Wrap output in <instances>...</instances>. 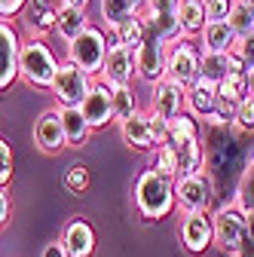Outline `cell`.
Segmentation results:
<instances>
[{"label":"cell","instance_id":"cell-1","mask_svg":"<svg viewBox=\"0 0 254 257\" xmlns=\"http://www.w3.org/2000/svg\"><path fill=\"white\" fill-rule=\"evenodd\" d=\"M135 208L144 220H163L175 208V181L160 175L156 169H144L135 181Z\"/></svg>","mask_w":254,"mask_h":257},{"label":"cell","instance_id":"cell-2","mask_svg":"<svg viewBox=\"0 0 254 257\" xmlns=\"http://www.w3.org/2000/svg\"><path fill=\"white\" fill-rule=\"evenodd\" d=\"M55 74H58V58L52 55V49L46 46V40H37V37L22 40L19 77L28 86H34V89H52Z\"/></svg>","mask_w":254,"mask_h":257},{"label":"cell","instance_id":"cell-3","mask_svg":"<svg viewBox=\"0 0 254 257\" xmlns=\"http://www.w3.org/2000/svg\"><path fill=\"white\" fill-rule=\"evenodd\" d=\"M119 135L132 150H156L169 141V122L153 116L150 110H138L125 122H119Z\"/></svg>","mask_w":254,"mask_h":257},{"label":"cell","instance_id":"cell-4","mask_svg":"<svg viewBox=\"0 0 254 257\" xmlns=\"http://www.w3.org/2000/svg\"><path fill=\"white\" fill-rule=\"evenodd\" d=\"M104 58H107V37H104V28L98 25H89L74 43H68V61L83 68L89 77L101 74Z\"/></svg>","mask_w":254,"mask_h":257},{"label":"cell","instance_id":"cell-5","mask_svg":"<svg viewBox=\"0 0 254 257\" xmlns=\"http://www.w3.org/2000/svg\"><path fill=\"white\" fill-rule=\"evenodd\" d=\"M92 77L83 71V68H77L74 61H58V74H55V80H52V95H55V101H58V107H80L83 104V98L89 95V89H92Z\"/></svg>","mask_w":254,"mask_h":257},{"label":"cell","instance_id":"cell-6","mask_svg":"<svg viewBox=\"0 0 254 257\" xmlns=\"http://www.w3.org/2000/svg\"><path fill=\"white\" fill-rule=\"evenodd\" d=\"M211 202H214V184L205 172L175 181V205L184 208V214H208Z\"/></svg>","mask_w":254,"mask_h":257},{"label":"cell","instance_id":"cell-7","mask_svg":"<svg viewBox=\"0 0 254 257\" xmlns=\"http://www.w3.org/2000/svg\"><path fill=\"white\" fill-rule=\"evenodd\" d=\"M199 49L190 43L187 37L169 46V64H166V77L178 83L181 89H190L199 83Z\"/></svg>","mask_w":254,"mask_h":257},{"label":"cell","instance_id":"cell-8","mask_svg":"<svg viewBox=\"0 0 254 257\" xmlns=\"http://www.w3.org/2000/svg\"><path fill=\"white\" fill-rule=\"evenodd\" d=\"M211 223H214V242L224 248L227 254H239V245H242V236H245V223H248V214L230 202V205H220L214 214H211Z\"/></svg>","mask_w":254,"mask_h":257},{"label":"cell","instance_id":"cell-9","mask_svg":"<svg viewBox=\"0 0 254 257\" xmlns=\"http://www.w3.org/2000/svg\"><path fill=\"white\" fill-rule=\"evenodd\" d=\"M166 64H169V46L147 34L144 46L135 52V77L156 86L160 80H166Z\"/></svg>","mask_w":254,"mask_h":257},{"label":"cell","instance_id":"cell-10","mask_svg":"<svg viewBox=\"0 0 254 257\" xmlns=\"http://www.w3.org/2000/svg\"><path fill=\"white\" fill-rule=\"evenodd\" d=\"M19 52H22V37L16 25L0 19V92L19 80Z\"/></svg>","mask_w":254,"mask_h":257},{"label":"cell","instance_id":"cell-11","mask_svg":"<svg viewBox=\"0 0 254 257\" xmlns=\"http://www.w3.org/2000/svg\"><path fill=\"white\" fill-rule=\"evenodd\" d=\"M184 107H187V89H181V86L172 83L169 77L153 86V92H150V113H153V116L172 122L175 116L184 113Z\"/></svg>","mask_w":254,"mask_h":257},{"label":"cell","instance_id":"cell-12","mask_svg":"<svg viewBox=\"0 0 254 257\" xmlns=\"http://www.w3.org/2000/svg\"><path fill=\"white\" fill-rule=\"evenodd\" d=\"M80 110H83V119H86L92 128L110 125V122H113V89L95 80L92 89H89V95H86L83 104H80Z\"/></svg>","mask_w":254,"mask_h":257},{"label":"cell","instance_id":"cell-13","mask_svg":"<svg viewBox=\"0 0 254 257\" xmlns=\"http://www.w3.org/2000/svg\"><path fill=\"white\" fill-rule=\"evenodd\" d=\"M132 80H135V52L122 49V46L110 49L104 58V68L98 74V83L110 89H125V86H132Z\"/></svg>","mask_w":254,"mask_h":257},{"label":"cell","instance_id":"cell-14","mask_svg":"<svg viewBox=\"0 0 254 257\" xmlns=\"http://www.w3.org/2000/svg\"><path fill=\"white\" fill-rule=\"evenodd\" d=\"M214 242V223L208 214H184L181 220V245L190 254H205Z\"/></svg>","mask_w":254,"mask_h":257},{"label":"cell","instance_id":"cell-15","mask_svg":"<svg viewBox=\"0 0 254 257\" xmlns=\"http://www.w3.org/2000/svg\"><path fill=\"white\" fill-rule=\"evenodd\" d=\"M55 19H58L55 0H28L25 10H22V22L28 28V34L37 37V40H43L46 34L55 31Z\"/></svg>","mask_w":254,"mask_h":257},{"label":"cell","instance_id":"cell-16","mask_svg":"<svg viewBox=\"0 0 254 257\" xmlns=\"http://www.w3.org/2000/svg\"><path fill=\"white\" fill-rule=\"evenodd\" d=\"M230 71H245V64H242V58L236 52H202L199 55V80L202 83L220 86Z\"/></svg>","mask_w":254,"mask_h":257},{"label":"cell","instance_id":"cell-17","mask_svg":"<svg viewBox=\"0 0 254 257\" xmlns=\"http://www.w3.org/2000/svg\"><path fill=\"white\" fill-rule=\"evenodd\" d=\"M61 248L68 251V257H92L95 251V230L86 217H74L61 230Z\"/></svg>","mask_w":254,"mask_h":257},{"label":"cell","instance_id":"cell-18","mask_svg":"<svg viewBox=\"0 0 254 257\" xmlns=\"http://www.w3.org/2000/svg\"><path fill=\"white\" fill-rule=\"evenodd\" d=\"M34 141H37V147H40L43 153H58L61 147H68L65 128H61V116H58V107L40 113V119L34 122Z\"/></svg>","mask_w":254,"mask_h":257},{"label":"cell","instance_id":"cell-19","mask_svg":"<svg viewBox=\"0 0 254 257\" xmlns=\"http://www.w3.org/2000/svg\"><path fill=\"white\" fill-rule=\"evenodd\" d=\"M214 101H217V86L199 80L196 86L187 89V107H184V110L193 116V119L211 122V116H214Z\"/></svg>","mask_w":254,"mask_h":257},{"label":"cell","instance_id":"cell-20","mask_svg":"<svg viewBox=\"0 0 254 257\" xmlns=\"http://www.w3.org/2000/svg\"><path fill=\"white\" fill-rule=\"evenodd\" d=\"M58 116H61V128H65L68 147H86V141L92 135V125L83 119V110L80 107H58Z\"/></svg>","mask_w":254,"mask_h":257},{"label":"cell","instance_id":"cell-21","mask_svg":"<svg viewBox=\"0 0 254 257\" xmlns=\"http://www.w3.org/2000/svg\"><path fill=\"white\" fill-rule=\"evenodd\" d=\"M199 37H202V52H233L236 46V34L230 22H205Z\"/></svg>","mask_w":254,"mask_h":257},{"label":"cell","instance_id":"cell-22","mask_svg":"<svg viewBox=\"0 0 254 257\" xmlns=\"http://www.w3.org/2000/svg\"><path fill=\"white\" fill-rule=\"evenodd\" d=\"M89 28V19H86V10H77V7H58V19H55V34L65 40V43H74L83 31Z\"/></svg>","mask_w":254,"mask_h":257},{"label":"cell","instance_id":"cell-23","mask_svg":"<svg viewBox=\"0 0 254 257\" xmlns=\"http://www.w3.org/2000/svg\"><path fill=\"white\" fill-rule=\"evenodd\" d=\"M175 150H178V178H187V175L202 172V166H205V150H202V141L199 138L181 141V144H175Z\"/></svg>","mask_w":254,"mask_h":257},{"label":"cell","instance_id":"cell-24","mask_svg":"<svg viewBox=\"0 0 254 257\" xmlns=\"http://www.w3.org/2000/svg\"><path fill=\"white\" fill-rule=\"evenodd\" d=\"M107 28L116 31L119 46L129 49V52H138L144 46V40H147V22H144V16H132V19H125L119 25H107Z\"/></svg>","mask_w":254,"mask_h":257},{"label":"cell","instance_id":"cell-25","mask_svg":"<svg viewBox=\"0 0 254 257\" xmlns=\"http://www.w3.org/2000/svg\"><path fill=\"white\" fill-rule=\"evenodd\" d=\"M144 0H98V13L107 25H119L132 16H141Z\"/></svg>","mask_w":254,"mask_h":257},{"label":"cell","instance_id":"cell-26","mask_svg":"<svg viewBox=\"0 0 254 257\" xmlns=\"http://www.w3.org/2000/svg\"><path fill=\"white\" fill-rule=\"evenodd\" d=\"M178 22H181L187 37L202 34V28H205V0H181Z\"/></svg>","mask_w":254,"mask_h":257},{"label":"cell","instance_id":"cell-27","mask_svg":"<svg viewBox=\"0 0 254 257\" xmlns=\"http://www.w3.org/2000/svg\"><path fill=\"white\" fill-rule=\"evenodd\" d=\"M150 169H156L160 175L178 181V150H175V144L166 141V144H160L156 150H150Z\"/></svg>","mask_w":254,"mask_h":257},{"label":"cell","instance_id":"cell-28","mask_svg":"<svg viewBox=\"0 0 254 257\" xmlns=\"http://www.w3.org/2000/svg\"><path fill=\"white\" fill-rule=\"evenodd\" d=\"M245 214H254V156L245 163V172L236 184V199H233Z\"/></svg>","mask_w":254,"mask_h":257},{"label":"cell","instance_id":"cell-29","mask_svg":"<svg viewBox=\"0 0 254 257\" xmlns=\"http://www.w3.org/2000/svg\"><path fill=\"white\" fill-rule=\"evenodd\" d=\"M227 22H230V28H233L236 40L251 37V34H254V7H248V4H242V0H236V7H233V13H230Z\"/></svg>","mask_w":254,"mask_h":257},{"label":"cell","instance_id":"cell-30","mask_svg":"<svg viewBox=\"0 0 254 257\" xmlns=\"http://www.w3.org/2000/svg\"><path fill=\"white\" fill-rule=\"evenodd\" d=\"M190 138H199V119H193L187 110L169 122V144H181Z\"/></svg>","mask_w":254,"mask_h":257},{"label":"cell","instance_id":"cell-31","mask_svg":"<svg viewBox=\"0 0 254 257\" xmlns=\"http://www.w3.org/2000/svg\"><path fill=\"white\" fill-rule=\"evenodd\" d=\"M138 113V101H135V89L125 86V89H113V119L125 122L129 116Z\"/></svg>","mask_w":254,"mask_h":257},{"label":"cell","instance_id":"cell-32","mask_svg":"<svg viewBox=\"0 0 254 257\" xmlns=\"http://www.w3.org/2000/svg\"><path fill=\"white\" fill-rule=\"evenodd\" d=\"M217 92L227 95V98H233V101L248 98V74H245V71H230L227 80L217 86Z\"/></svg>","mask_w":254,"mask_h":257},{"label":"cell","instance_id":"cell-33","mask_svg":"<svg viewBox=\"0 0 254 257\" xmlns=\"http://www.w3.org/2000/svg\"><path fill=\"white\" fill-rule=\"evenodd\" d=\"M89 184H92V175H89V169L83 163H74L65 172V187H68V193H74V196H83L89 190Z\"/></svg>","mask_w":254,"mask_h":257},{"label":"cell","instance_id":"cell-34","mask_svg":"<svg viewBox=\"0 0 254 257\" xmlns=\"http://www.w3.org/2000/svg\"><path fill=\"white\" fill-rule=\"evenodd\" d=\"M236 0H205V22H227Z\"/></svg>","mask_w":254,"mask_h":257},{"label":"cell","instance_id":"cell-35","mask_svg":"<svg viewBox=\"0 0 254 257\" xmlns=\"http://www.w3.org/2000/svg\"><path fill=\"white\" fill-rule=\"evenodd\" d=\"M239 132L245 135V132H254V98L248 95V98H242V104H239V110H236V122H233Z\"/></svg>","mask_w":254,"mask_h":257},{"label":"cell","instance_id":"cell-36","mask_svg":"<svg viewBox=\"0 0 254 257\" xmlns=\"http://www.w3.org/2000/svg\"><path fill=\"white\" fill-rule=\"evenodd\" d=\"M144 19H156V16H175L178 7H181V0H144Z\"/></svg>","mask_w":254,"mask_h":257},{"label":"cell","instance_id":"cell-37","mask_svg":"<svg viewBox=\"0 0 254 257\" xmlns=\"http://www.w3.org/2000/svg\"><path fill=\"white\" fill-rule=\"evenodd\" d=\"M10 181H13V150L0 138V190H7Z\"/></svg>","mask_w":254,"mask_h":257},{"label":"cell","instance_id":"cell-38","mask_svg":"<svg viewBox=\"0 0 254 257\" xmlns=\"http://www.w3.org/2000/svg\"><path fill=\"white\" fill-rule=\"evenodd\" d=\"M233 52H236V55L242 58L245 71H251V68H254V34H251V37H245V40H236Z\"/></svg>","mask_w":254,"mask_h":257},{"label":"cell","instance_id":"cell-39","mask_svg":"<svg viewBox=\"0 0 254 257\" xmlns=\"http://www.w3.org/2000/svg\"><path fill=\"white\" fill-rule=\"evenodd\" d=\"M236 257H254V214H248L245 236H242V245H239V254Z\"/></svg>","mask_w":254,"mask_h":257},{"label":"cell","instance_id":"cell-40","mask_svg":"<svg viewBox=\"0 0 254 257\" xmlns=\"http://www.w3.org/2000/svg\"><path fill=\"white\" fill-rule=\"evenodd\" d=\"M25 4H28V0H0V19H7V22H13L16 16H22Z\"/></svg>","mask_w":254,"mask_h":257},{"label":"cell","instance_id":"cell-41","mask_svg":"<svg viewBox=\"0 0 254 257\" xmlns=\"http://www.w3.org/2000/svg\"><path fill=\"white\" fill-rule=\"evenodd\" d=\"M10 214H13V202H10V193L7 190H0V227L10 220Z\"/></svg>","mask_w":254,"mask_h":257},{"label":"cell","instance_id":"cell-42","mask_svg":"<svg viewBox=\"0 0 254 257\" xmlns=\"http://www.w3.org/2000/svg\"><path fill=\"white\" fill-rule=\"evenodd\" d=\"M40 257H68V251L61 248V242H49L46 248H43V254Z\"/></svg>","mask_w":254,"mask_h":257},{"label":"cell","instance_id":"cell-43","mask_svg":"<svg viewBox=\"0 0 254 257\" xmlns=\"http://www.w3.org/2000/svg\"><path fill=\"white\" fill-rule=\"evenodd\" d=\"M61 7H77V10H86L89 0H61Z\"/></svg>","mask_w":254,"mask_h":257},{"label":"cell","instance_id":"cell-44","mask_svg":"<svg viewBox=\"0 0 254 257\" xmlns=\"http://www.w3.org/2000/svg\"><path fill=\"white\" fill-rule=\"evenodd\" d=\"M248 95H251V98H254V68L248 71Z\"/></svg>","mask_w":254,"mask_h":257},{"label":"cell","instance_id":"cell-45","mask_svg":"<svg viewBox=\"0 0 254 257\" xmlns=\"http://www.w3.org/2000/svg\"><path fill=\"white\" fill-rule=\"evenodd\" d=\"M242 4H248V7H254V0H242Z\"/></svg>","mask_w":254,"mask_h":257}]
</instances>
